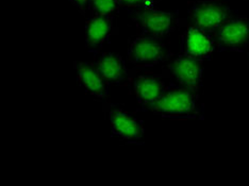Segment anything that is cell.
Returning a JSON list of instances; mask_svg holds the SVG:
<instances>
[{"label":"cell","mask_w":249,"mask_h":186,"mask_svg":"<svg viewBox=\"0 0 249 186\" xmlns=\"http://www.w3.org/2000/svg\"><path fill=\"white\" fill-rule=\"evenodd\" d=\"M219 51L242 52L249 47V20L231 17L213 33Z\"/></svg>","instance_id":"5"},{"label":"cell","mask_w":249,"mask_h":186,"mask_svg":"<svg viewBox=\"0 0 249 186\" xmlns=\"http://www.w3.org/2000/svg\"><path fill=\"white\" fill-rule=\"evenodd\" d=\"M167 68L180 86L198 94L203 75L201 61L182 53L172 60Z\"/></svg>","instance_id":"6"},{"label":"cell","mask_w":249,"mask_h":186,"mask_svg":"<svg viewBox=\"0 0 249 186\" xmlns=\"http://www.w3.org/2000/svg\"><path fill=\"white\" fill-rule=\"evenodd\" d=\"M100 76L107 85H116L122 83L127 76V69L122 56L107 52L94 62Z\"/></svg>","instance_id":"12"},{"label":"cell","mask_w":249,"mask_h":186,"mask_svg":"<svg viewBox=\"0 0 249 186\" xmlns=\"http://www.w3.org/2000/svg\"><path fill=\"white\" fill-rule=\"evenodd\" d=\"M131 17L141 34L157 39L167 36L178 24L176 13L164 12L155 8L132 10Z\"/></svg>","instance_id":"2"},{"label":"cell","mask_w":249,"mask_h":186,"mask_svg":"<svg viewBox=\"0 0 249 186\" xmlns=\"http://www.w3.org/2000/svg\"><path fill=\"white\" fill-rule=\"evenodd\" d=\"M156 115L169 119H202L198 94L182 86L167 87L149 109Z\"/></svg>","instance_id":"1"},{"label":"cell","mask_w":249,"mask_h":186,"mask_svg":"<svg viewBox=\"0 0 249 186\" xmlns=\"http://www.w3.org/2000/svg\"><path fill=\"white\" fill-rule=\"evenodd\" d=\"M117 0H89V10L93 16H109L114 17L120 10Z\"/></svg>","instance_id":"13"},{"label":"cell","mask_w":249,"mask_h":186,"mask_svg":"<svg viewBox=\"0 0 249 186\" xmlns=\"http://www.w3.org/2000/svg\"><path fill=\"white\" fill-rule=\"evenodd\" d=\"M167 88L162 79L151 75H141L133 80V92L142 110H149Z\"/></svg>","instance_id":"9"},{"label":"cell","mask_w":249,"mask_h":186,"mask_svg":"<svg viewBox=\"0 0 249 186\" xmlns=\"http://www.w3.org/2000/svg\"><path fill=\"white\" fill-rule=\"evenodd\" d=\"M71 2L82 13L89 8V0H71Z\"/></svg>","instance_id":"15"},{"label":"cell","mask_w":249,"mask_h":186,"mask_svg":"<svg viewBox=\"0 0 249 186\" xmlns=\"http://www.w3.org/2000/svg\"><path fill=\"white\" fill-rule=\"evenodd\" d=\"M215 46L216 44L212 33L194 26L189 27L181 37L182 53L199 61L210 58L214 52Z\"/></svg>","instance_id":"7"},{"label":"cell","mask_w":249,"mask_h":186,"mask_svg":"<svg viewBox=\"0 0 249 186\" xmlns=\"http://www.w3.org/2000/svg\"><path fill=\"white\" fill-rule=\"evenodd\" d=\"M78 83L86 91L98 98H104L107 93V84L100 76L94 63L89 62H76Z\"/></svg>","instance_id":"11"},{"label":"cell","mask_w":249,"mask_h":186,"mask_svg":"<svg viewBox=\"0 0 249 186\" xmlns=\"http://www.w3.org/2000/svg\"><path fill=\"white\" fill-rule=\"evenodd\" d=\"M121 8L126 9H150L154 8L156 0H117Z\"/></svg>","instance_id":"14"},{"label":"cell","mask_w":249,"mask_h":186,"mask_svg":"<svg viewBox=\"0 0 249 186\" xmlns=\"http://www.w3.org/2000/svg\"><path fill=\"white\" fill-rule=\"evenodd\" d=\"M189 16L192 26L213 34L225 21L232 17V14L230 8L223 2L199 0L191 4Z\"/></svg>","instance_id":"3"},{"label":"cell","mask_w":249,"mask_h":186,"mask_svg":"<svg viewBox=\"0 0 249 186\" xmlns=\"http://www.w3.org/2000/svg\"><path fill=\"white\" fill-rule=\"evenodd\" d=\"M172 56L171 50L161 39L141 35L132 39L128 48V59L139 67H151Z\"/></svg>","instance_id":"4"},{"label":"cell","mask_w":249,"mask_h":186,"mask_svg":"<svg viewBox=\"0 0 249 186\" xmlns=\"http://www.w3.org/2000/svg\"><path fill=\"white\" fill-rule=\"evenodd\" d=\"M113 28V17L92 16L86 21V47L90 51H98L110 37Z\"/></svg>","instance_id":"10"},{"label":"cell","mask_w":249,"mask_h":186,"mask_svg":"<svg viewBox=\"0 0 249 186\" xmlns=\"http://www.w3.org/2000/svg\"><path fill=\"white\" fill-rule=\"evenodd\" d=\"M112 133L127 143L139 144L143 138L145 129L143 122L122 109L109 112Z\"/></svg>","instance_id":"8"}]
</instances>
